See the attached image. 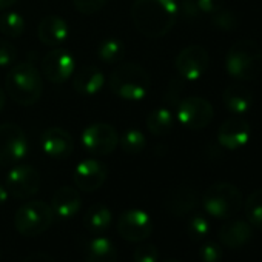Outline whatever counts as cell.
<instances>
[{"label":"cell","mask_w":262,"mask_h":262,"mask_svg":"<svg viewBox=\"0 0 262 262\" xmlns=\"http://www.w3.org/2000/svg\"><path fill=\"white\" fill-rule=\"evenodd\" d=\"M211 24L216 30L221 31H233L237 27V17L233 11L221 8L214 14H211Z\"/></svg>","instance_id":"obj_31"},{"label":"cell","mask_w":262,"mask_h":262,"mask_svg":"<svg viewBox=\"0 0 262 262\" xmlns=\"http://www.w3.org/2000/svg\"><path fill=\"white\" fill-rule=\"evenodd\" d=\"M196 4L199 7L201 14H214L216 11H219L221 8H224L225 0H196Z\"/></svg>","instance_id":"obj_37"},{"label":"cell","mask_w":262,"mask_h":262,"mask_svg":"<svg viewBox=\"0 0 262 262\" xmlns=\"http://www.w3.org/2000/svg\"><path fill=\"white\" fill-rule=\"evenodd\" d=\"M82 145L91 155L106 156L113 153L119 145V135L108 123H93L86 126L82 133Z\"/></svg>","instance_id":"obj_10"},{"label":"cell","mask_w":262,"mask_h":262,"mask_svg":"<svg viewBox=\"0 0 262 262\" xmlns=\"http://www.w3.org/2000/svg\"><path fill=\"white\" fill-rule=\"evenodd\" d=\"M74 70L76 59L68 50H51L45 54L42 60V71L45 77L56 85H60L65 80H68L74 74Z\"/></svg>","instance_id":"obj_13"},{"label":"cell","mask_w":262,"mask_h":262,"mask_svg":"<svg viewBox=\"0 0 262 262\" xmlns=\"http://www.w3.org/2000/svg\"><path fill=\"white\" fill-rule=\"evenodd\" d=\"M178 7L174 0H136L131 7V20L142 36L159 39L174 27Z\"/></svg>","instance_id":"obj_1"},{"label":"cell","mask_w":262,"mask_h":262,"mask_svg":"<svg viewBox=\"0 0 262 262\" xmlns=\"http://www.w3.org/2000/svg\"><path fill=\"white\" fill-rule=\"evenodd\" d=\"M27 27L25 19L14 11H7L0 16V33L10 39H17L24 34Z\"/></svg>","instance_id":"obj_27"},{"label":"cell","mask_w":262,"mask_h":262,"mask_svg":"<svg viewBox=\"0 0 262 262\" xmlns=\"http://www.w3.org/2000/svg\"><path fill=\"white\" fill-rule=\"evenodd\" d=\"M219 242L224 247L237 250L245 247L253 237V227L248 221L230 219L219 228Z\"/></svg>","instance_id":"obj_17"},{"label":"cell","mask_w":262,"mask_h":262,"mask_svg":"<svg viewBox=\"0 0 262 262\" xmlns=\"http://www.w3.org/2000/svg\"><path fill=\"white\" fill-rule=\"evenodd\" d=\"M135 262H159V250L150 242H142L133 253Z\"/></svg>","instance_id":"obj_33"},{"label":"cell","mask_w":262,"mask_h":262,"mask_svg":"<svg viewBox=\"0 0 262 262\" xmlns=\"http://www.w3.org/2000/svg\"><path fill=\"white\" fill-rule=\"evenodd\" d=\"M178 10L184 19H196L201 16L196 0H182V4H181V7H178Z\"/></svg>","instance_id":"obj_36"},{"label":"cell","mask_w":262,"mask_h":262,"mask_svg":"<svg viewBox=\"0 0 262 262\" xmlns=\"http://www.w3.org/2000/svg\"><path fill=\"white\" fill-rule=\"evenodd\" d=\"M147 126L155 136H165L174 126V116L168 108H156L147 116Z\"/></svg>","instance_id":"obj_25"},{"label":"cell","mask_w":262,"mask_h":262,"mask_svg":"<svg viewBox=\"0 0 262 262\" xmlns=\"http://www.w3.org/2000/svg\"><path fill=\"white\" fill-rule=\"evenodd\" d=\"M105 76L96 65L82 67L76 74H73V86L77 93L83 96H93L103 88Z\"/></svg>","instance_id":"obj_22"},{"label":"cell","mask_w":262,"mask_h":262,"mask_svg":"<svg viewBox=\"0 0 262 262\" xmlns=\"http://www.w3.org/2000/svg\"><path fill=\"white\" fill-rule=\"evenodd\" d=\"M40 148L51 159H67L74 148V141L67 129L53 126L40 136Z\"/></svg>","instance_id":"obj_16"},{"label":"cell","mask_w":262,"mask_h":262,"mask_svg":"<svg viewBox=\"0 0 262 262\" xmlns=\"http://www.w3.org/2000/svg\"><path fill=\"white\" fill-rule=\"evenodd\" d=\"M113 222V213L105 204H93L85 213L83 224L94 236H102Z\"/></svg>","instance_id":"obj_23"},{"label":"cell","mask_w":262,"mask_h":262,"mask_svg":"<svg viewBox=\"0 0 262 262\" xmlns=\"http://www.w3.org/2000/svg\"><path fill=\"white\" fill-rule=\"evenodd\" d=\"M108 176V168L103 162L97 159H83L74 170L76 188L85 193H93L99 190Z\"/></svg>","instance_id":"obj_14"},{"label":"cell","mask_w":262,"mask_h":262,"mask_svg":"<svg viewBox=\"0 0 262 262\" xmlns=\"http://www.w3.org/2000/svg\"><path fill=\"white\" fill-rule=\"evenodd\" d=\"M208 63H210L208 51L201 45H190L184 48L176 56L174 60L178 74L184 80H190V82L201 79L208 70Z\"/></svg>","instance_id":"obj_12"},{"label":"cell","mask_w":262,"mask_h":262,"mask_svg":"<svg viewBox=\"0 0 262 262\" xmlns=\"http://www.w3.org/2000/svg\"><path fill=\"white\" fill-rule=\"evenodd\" d=\"M187 233L194 241H202L210 233V221L204 214H193L187 222Z\"/></svg>","instance_id":"obj_30"},{"label":"cell","mask_w":262,"mask_h":262,"mask_svg":"<svg viewBox=\"0 0 262 262\" xmlns=\"http://www.w3.org/2000/svg\"><path fill=\"white\" fill-rule=\"evenodd\" d=\"M242 193L230 182H217L207 188L202 196L205 213L214 219H231L242 208Z\"/></svg>","instance_id":"obj_5"},{"label":"cell","mask_w":262,"mask_h":262,"mask_svg":"<svg viewBox=\"0 0 262 262\" xmlns=\"http://www.w3.org/2000/svg\"><path fill=\"white\" fill-rule=\"evenodd\" d=\"M28 153L27 135L19 125H0V165H16L25 159Z\"/></svg>","instance_id":"obj_7"},{"label":"cell","mask_w":262,"mask_h":262,"mask_svg":"<svg viewBox=\"0 0 262 262\" xmlns=\"http://www.w3.org/2000/svg\"><path fill=\"white\" fill-rule=\"evenodd\" d=\"M213 106L211 103L199 96H190L179 102L176 117L181 125L188 129H202L210 125L213 120Z\"/></svg>","instance_id":"obj_8"},{"label":"cell","mask_w":262,"mask_h":262,"mask_svg":"<svg viewBox=\"0 0 262 262\" xmlns=\"http://www.w3.org/2000/svg\"><path fill=\"white\" fill-rule=\"evenodd\" d=\"M119 145L128 155H138L142 153L147 147V139L144 133L138 128H129L119 138Z\"/></svg>","instance_id":"obj_28"},{"label":"cell","mask_w":262,"mask_h":262,"mask_svg":"<svg viewBox=\"0 0 262 262\" xmlns=\"http://www.w3.org/2000/svg\"><path fill=\"white\" fill-rule=\"evenodd\" d=\"M16 57H17L16 47L5 39H0V68L13 65Z\"/></svg>","instance_id":"obj_34"},{"label":"cell","mask_w":262,"mask_h":262,"mask_svg":"<svg viewBox=\"0 0 262 262\" xmlns=\"http://www.w3.org/2000/svg\"><path fill=\"white\" fill-rule=\"evenodd\" d=\"M85 262H117V248L108 237L96 236L86 245Z\"/></svg>","instance_id":"obj_24"},{"label":"cell","mask_w":262,"mask_h":262,"mask_svg":"<svg viewBox=\"0 0 262 262\" xmlns=\"http://www.w3.org/2000/svg\"><path fill=\"white\" fill-rule=\"evenodd\" d=\"M251 136L250 123L242 117L227 119L217 129V142L230 151L241 150L247 145Z\"/></svg>","instance_id":"obj_15"},{"label":"cell","mask_w":262,"mask_h":262,"mask_svg":"<svg viewBox=\"0 0 262 262\" xmlns=\"http://www.w3.org/2000/svg\"><path fill=\"white\" fill-rule=\"evenodd\" d=\"M123 56H125V45L122 40H119L116 37H110V39H105L99 43L97 57L103 63L116 65L123 59Z\"/></svg>","instance_id":"obj_26"},{"label":"cell","mask_w":262,"mask_h":262,"mask_svg":"<svg viewBox=\"0 0 262 262\" xmlns=\"http://www.w3.org/2000/svg\"><path fill=\"white\" fill-rule=\"evenodd\" d=\"M117 233L129 242H144L153 233V222L147 211L131 208L123 211L117 219Z\"/></svg>","instance_id":"obj_9"},{"label":"cell","mask_w":262,"mask_h":262,"mask_svg":"<svg viewBox=\"0 0 262 262\" xmlns=\"http://www.w3.org/2000/svg\"><path fill=\"white\" fill-rule=\"evenodd\" d=\"M4 103H5V93L2 88H0V110L4 108Z\"/></svg>","instance_id":"obj_41"},{"label":"cell","mask_w":262,"mask_h":262,"mask_svg":"<svg viewBox=\"0 0 262 262\" xmlns=\"http://www.w3.org/2000/svg\"><path fill=\"white\" fill-rule=\"evenodd\" d=\"M245 216L250 225L262 231V188L253 191L245 201Z\"/></svg>","instance_id":"obj_29"},{"label":"cell","mask_w":262,"mask_h":262,"mask_svg":"<svg viewBox=\"0 0 262 262\" xmlns=\"http://www.w3.org/2000/svg\"><path fill=\"white\" fill-rule=\"evenodd\" d=\"M199 257L202 262H221L222 260V247L214 241H205L199 247Z\"/></svg>","instance_id":"obj_32"},{"label":"cell","mask_w":262,"mask_h":262,"mask_svg":"<svg viewBox=\"0 0 262 262\" xmlns=\"http://www.w3.org/2000/svg\"><path fill=\"white\" fill-rule=\"evenodd\" d=\"M228 76L241 82H251L262 73V50L250 39L234 42L225 54Z\"/></svg>","instance_id":"obj_2"},{"label":"cell","mask_w":262,"mask_h":262,"mask_svg":"<svg viewBox=\"0 0 262 262\" xmlns=\"http://www.w3.org/2000/svg\"><path fill=\"white\" fill-rule=\"evenodd\" d=\"M53 221L54 214L47 202L30 201L16 211L14 227L25 237H37L51 227Z\"/></svg>","instance_id":"obj_6"},{"label":"cell","mask_w":262,"mask_h":262,"mask_svg":"<svg viewBox=\"0 0 262 262\" xmlns=\"http://www.w3.org/2000/svg\"><path fill=\"white\" fill-rule=\"evenodd\" d=\"M5 88L16 103L22 106H30L40 99L43 82L39 70L34 65L19 63L13 67L7 74Z\"/></svg>","instance_id":"obj_4"},{"label":"cell","mask_w":262,"mask_h":262,"mask_svg":"<svg viewBox=\"0 0 262 262\" xmlns=\"http://www.w3.org/2000/svg\"><path fill=\"white\" fill-rule=\"evenodd\" d=\"M5 187L16 199H30L40 190V174L30 165H16L7 174Z\"/></svg>","instance_id":"obj_11"},{"label":"cell","mask_w":262,"mask_h":262,"mask_svg":"<svg viewBox=\"0 0 262 262\" xmlns=\"http://www.w3.org/2000/svg\"><path fill=\"white\" fill-rule=\"evenodd\" d=\"M22 262H57L53 256L47 253H31L22 259Z\"/></svg>","instance_id":"obj_38"},{"label":"cell","mask_w":262,"mask_h":262,"mask_svg":"<svg viewBox=\"0 0 262 262\" xmlns=\"http://www.w3.org/2000/svg\"><path fill=\"white\" fill-rule=\"evenodd\" d=\"M73 4L79 13L90 16V14H96L97 11H100L105 7L106 0H73Z\"/></svg>","instance_id":"obj_35"},{"label":"cell","mask_w":262,"mask_h":262,"mask_svg":"<svg viewBox=\"0 0 262 262\" xmlns=\"http://www.w3.org/2000/svg\"><path fill=\"white\" fill-rule=\"evenodd\" d=\"M17 2H19V0H0V10H7V8L13 7Z\"/></svg>","instance_id":"obj_40"},{"label":"cell","mask_w":262,"mask_h":262,"mask_svg":"<svg viewBox=\"0 0 262 262\" xmlns=\"http://www.w3.org/2000/svg\"><path fill=\"white\" fill-rule=\"evenodd\" d=\"M37 34H39V39L43 45L59 47L68 39L70 28H68V24L62 17L47 16L42 19L39 30H37Z\"/></svg>","instance_id":"obj_20"},{"label":"cell","mask_w":262,"mask_h":262,"mask_svg":"<svg viewBox=\"0 0 262 262\" xmlns=\"http://www.w3.org/2000/svg\"><path fill=\"white\" fill-rule=\"evenodd\" d=\"M199 198L194 188L188 185H178L170 190L165 198V208L174 216L190 214L198 207Z\"/></svg>","instance_id":"obj_19"},{"label":"cell","mask_w":262,"mask_h":262,"mask_svg":"<svg viewBox=\"0 0 262 262\" xmlns=\"http://www.w3.org/2000/svg\"><path fill=\"white\" fill-rule=\"evenodd\" d=\"M82 205V198L77 191V188L73 187H60L53 199H51V211L54 217L60 221H68L74 217Z\"/></svg>","instance_id":"obj_18"},{"label":"cell","mask_w":262,"mask_h":262,"mask_svg":"<svg viewBox=\"0 0 262 262\" xmlns=\"http://www.w3.org/2000/svg\"><path fill=\"white\" fill-rule=\"evenodd\" d=\"M167 262H178V260H167Z\"/></svg>","instance_id":"obj_42"},{"label":"cell","mask_w":262,"mask_h":262,"mask_svg":"<svg viewBox=\"0 0 262 262\" xmlns=\"http://www.w3.org/2000/svg\"><path fill=\"white\" fill-rule=\"evenodd\" d=\"M222 102L230 113L242 116L250 113L254 106V96L242 85H230L222 93Z\"/></svg>","instance_id":"obj_21"},{"label":"cell","mask_w":262,"mask_h":262,"mask_svg":"<svg viewBox=\"0 0 262 262\" xmlns=\"http://www.w3.org/2000/svg\"><path fill=\"white\" fill-rule=\"evenodd\" d=\"M108 85L117 97L129 102H139L147 97L151 79L147 70L141 65L122 63L111 71Z\"/></svg>","instance_id":"obj_3"},{"label":"cell","mask_w":262,"mask_h":262,"mask_svg":"<svg viewBox=\"0 0 262 262\" xmlns=\"http://www.w3.org/2000/svg\"><path fill=\"white\" fill-rule=\"evenodd\" d=\"M8 198H10V193L5 187V184L0 182V205H5L8 202Z\"/></svg>","instance_id":"obj_39"}]
</instances>
